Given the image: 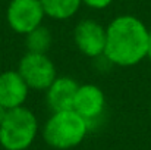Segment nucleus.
<instances>
[{"mask_svg":"<svg viewBox=\"0 0 151 150\" xmlns=\"http://www.w3.org/2000/svg\"><path fill=\"white\" fill-rule=\"evenodd\" d=\"M104 57L113 66L131 68L148 56L150 31L145 24L132 15H119L106 27Z\"/></svg>","mask_w":151,"mask_h":150,"instance_id":"1","label":"nucleus"},{"mask_svg":"<svg viewBox=\"0 0 151 150\" xmlns=\"http://www.w3.org/2000/svg\"><path fill=\"white\" fill-rule=\"evenodd\" d=\"M88 133V122L73 109L51 112L41 128L43 140L56 150H70L79 146Z\"/></svg>","mask_w":151,"mask_h":150,"instance_id":"2","label":"nucleus"},{"mask_svg":"<svg viewBox=\"0 0 151 150\" xmlns=\"http://www.w3.org/2000/svg\"><path fill=\"white\" fill-rule=\"evenodd\" d=\"M40 131L37 115L22 106L7 110L0 124V147L3 150H28Z\"/></svg>","mask_w":151,"mask_h":150,"instance_id":"3","label":"nucleus"},{"mask_svg":"<svg viewBox=\"0 0 151 150\" xmlns=\"http://www.w3.org/2000/svg\"><path fill=\"white\" fill-rule=\"evenodd\" d=\"M16 71L21 74L29 90L35 91H46L57 78L56 66L47 53L27 51L19 59Z\"/></svg>","mask_w":151,"mask_h":150,"instance_id":"4","label":"nucleus"},{"mask_svg":"<svg viewBox=\"0 0 151 150\" xmlns=\"http://www.w3.org/2000/svg\"><path fill=\"white\" fill-rule=\"evenodd\" d=\"M46 18L40 0H10L6 9V22L9 28L21 36H27L43 25Z\"/></svg>","mask_w":151,"mask_h":150,"instance_id":"5","label":"nucleus"},{"mask_svg":"<svg viewBox=\"0 0 151 150\" xmlns=\"http://www.w3.org/2000/svg\"><path fill=\"white\" fill-rule=\"evenodd\" d=\"M106 27L93 19H81L73 28V43L76 49L90 59H100L106 49Z\"/></svg>","mask_w":151,"mask_h":150,"instance_id":"6","label":"nucleus"},{"mask_svg":"<svg viewBox=\"0 0 151 150\" xmlns=\"http://www.w3.org/2000/svg\"><path fill=\"white\" fill-rule=\"evenodd\" d=\"M72 109L88 122L90 131H93L106 110V94L96 84H79Z\"/></svg>","mask_w":151,"mask_h":150,"instance_id":"7","label":"nucleus"},{"mask_svg":"<svg viewBox=\"0 0 151 150\" xmlns=\"http://www.w3.org/2000/svg\"><path fill=\"white\" fill-rule=\"evenodd\" d=\"M29 96V87L15 69H7L0 74V104L6 110L25 106Z\"/></svg>","mask_w":151,"mask_h":150,"instance_id":"8","label":"nucleus"},{"mask_svg":"<svg viewBox=\"0 0 151 150\" xmlns=\"http://www.w3.org/2000/svg\"><path fill=\"white\" fill-rule=\"evenodd\" d=\"M79 84L70 77H57L51 86L44 91L46 103L51 112L72 109L73 99Z\"/></svg>","mask_w":151,"mask_h":150,"instance_id":"9","label":"nucleus"},{"mask_svg":"<svg viewBox=\"0 0 151 150\" xmlns=\"http://www.w3.org/2000/svg\"><path fill=\"white\" fill-rule=\"evenodd\" d=\"M46 16L54 21H68L76 15L82 0H40Z\"/></svg>","mask_w":151,"mask_h":150,"instance_id":"10","label":"nucleus"},{"mask_svg":"<svg viewBox=\"0 0 151 150\" xmlns=\"http://www.w3.org/2000/svg\"><path fill=\"white\" fill-rule=\"evenodd\" d=\"M25 46L31 53H47L51 46V33L44 25L37 27L25 36Z\"/></svg>","mask_w":151,"mask_h":150,"instance_id":"11","label":"nucleus"},{"mask_svg":"<svg viewBox=\"0 0 151 150\" xmlns=\"http://www.w3.org/2000/svg\"><path fill=\"white\" fill-rule=\"evenodd\" d=\"M111 3H113V0H82V4H85L87 7L94 9V10L107 9Z\"/></svg>","mask_w":151,"mask_h":150,"instance_id":"12","label":"nucleus"},{"mask_svg":"<svg viewBox=\"0 0 151 150\" xmlns=\"http://www.w3.org/2000/svg\"><path fill=\"white\" fill-rule=\"evenodd\" d=\"M6 112H7V110H6V109H4V107L0 104V124H1V121H3V118H4Z\"/></svg>","mask_w":151,"mask_h":150,"instance_id":"13","label":"nucleus"},{"mask_svg":"<svg viewBox=\"0 0 151 150\" xmlns=\"http://www.w3.org/2000/svg\"><path fill=\"white\" fill-rule=\"evenodd\" d=\"M148 59L151 60V31H150V41H148Z\"/></svg>","mask_w":151,"mask_h":150,"instance_id":"14","label":"nucleus"},{"mask_svg":"<svg viewBox=\"0 0 151 150\" xmlns=\"http://www.w3.org/2000/svg\"><path fill=\"white\" fill-rule=\"evenodd\" d=\"M150 112H151V104H150Z\"/></svg>","mask_w":151,"mask_h":150,"instance_id":"15","label":"nucleus"}]
</instances>
